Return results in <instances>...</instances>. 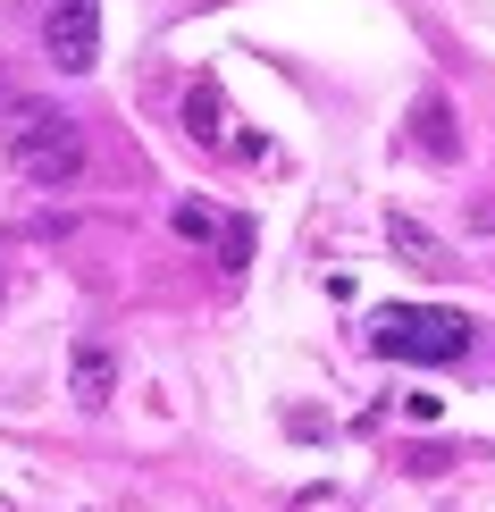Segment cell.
Listing matches in <instances>:
<instances>
[{
  "label": "cell",
  "mask_w": 495,
  "mask_h": 512,
  "mask_svg": "<svg viewBox=\"0 0 495 512\" xmlns=\"http://www.w3.org/2000/svg\"><path fill=\"white\" fill-rule=\"evenodd\" d=\"M0 143H9V168L34 194H68V185H84V168H93V143H84V126L59 101H17L9 126H0Z\"/></svg>",
  "instance_id": "6da1fadb"
},
{
  "label": "cell",
  "mask_w": 495,
  "mask_h": 512,
  "mask_svg": "<svg viewBox=\"0 0 495 512\" xmlns=\"http://www.w3.org/2000/svg\"><path fill=\"white\" fill-rule=\"evenodd\" d=\"M470 319L462 311H445V303H386L370 319V353L386 361H412V370H437V361H462L470 353Z\"/></svg>",
  "instance_id": "7a4b0ae2"
},
{
  "label": "cell",
  "mask_w": 495,
  "mask_h": 512,
  "mask_svg": "<svg viewBox=\"0 0 495 512\" xmlns=\"http://www.w3.org/2000/svg\"><path fill=\"white\" fill-rule=\"evenodd\" d=\"M42 51H51V68H101V0H42Z\"/></svg>",
  "instance_id": "3957f363"
},
{
  "label": "cell",
  "mask_w": 495,
  "mask_h": 512,
  "mask_svg": "<svg viewBox=\"0 0 495 512\" xmlns=\"http://www.w3.org/2000/svg\"><path fill=\"white\" fill-rule=\"evenodd\" d=\"M68 395L84 403V412H101V403L118 395V361L101 336H76V353H68Z\"/></svg>",
  "instance_id": "277c9868"
},
{
  "label": "cell",
  "mask_w": 495,
  "mask_h": 512,
  "mask_svg": "<svg viewBox=\"0 0 495 512\" xmlns=\"http://www.w3.org/2000/svg\"><path fill=\"white\" fill-rule=\"evenodd\" d=\"M386 244H395V261H412V269H454V252H445L437 236H428L420 219H403V210L386 219Z\"/></svg>",
  "instance_id": "5b68a950"
},
{
  "label": "cell",
  "mask_w": 495,
  "mask_h": 512,
  "mask_svg": "<svg viewBox=\"0 0 495 512\" xmlns=\"http://www.w3.org/2000/svg\"><path fill=\"white\" fill-rule=\"evenodd\" d=\"M185 126H193L202 143H227V126H219V84H210V76L185 93Z\"/></svg>",
  "instance_id": "8992f818"
},
{
  "label": "cell",
  "mask_w": 495,
  "mask_h": 512,
  "mask_svg": "<svg viewBox=\"0 0 495 512\" xmlns=\"http://www.w3.org/2000/svg\"><path fill=\"white\" fill-rule=\"evenodd\" d=\"M420 152H437V160H454V110H445L437 93L420 101Z\"/></svg>",
  "instance_id": "52a82bcc"
},
{
  "label": "cell",
  "mask_w": 495,
  "mask_h": 512,
  "mask_svg": "<svg viewBox=\"0 0 495 512\" xmlns=\"http://www.w3.org/2000/svg\"><path fill=\"white\" fill-rule=\"evenodd\" d=\"M177 236H193V244H227V227L210 219L202 202H185V210H177Z\"/></svg>",
  "instance_id": "ba28073f"
},
{
  "label": "cell",
  "mask_w": 495,
  "mask_h": 512,
  "mask_svg": "<svg viewBox=\"0 0 495 512\" xmlns=\"http://www.w3.org/2000/svg\"><path fill=\"white\" fill-rule=\"evenodd\" d=\"M0 303H9V261H0Z\"/></svg>",
  "instance_id": "9c48e42d"
}]
</instances>
